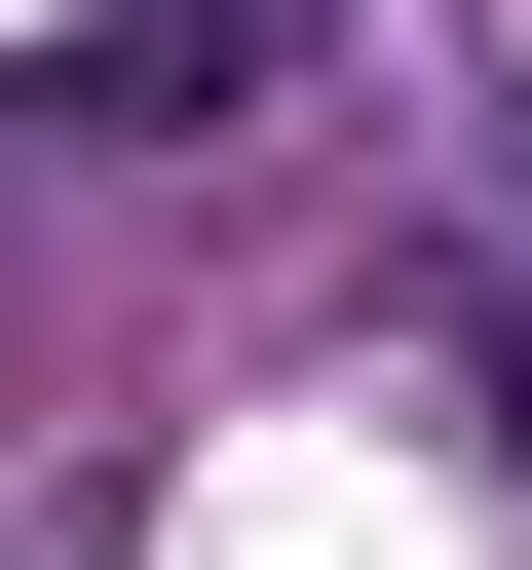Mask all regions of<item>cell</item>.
Here are the masks:
<instances>
[{"label":"cell","instance_id":"1","mask_svg":"<svg viewBox=\"0 0 532 570\" xmlns=\"http://www.w3.org/2000/svg\"><path fill=\"white\" fill-rule=\"evenodd\" d=\"M305 77H343V0H77L39 39V153H266Z\"/></svg>","mask_w":532,"mask_h":570}]
</instances>
